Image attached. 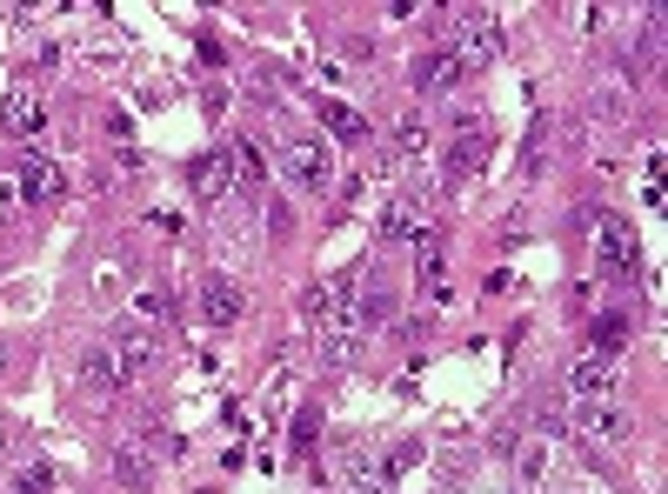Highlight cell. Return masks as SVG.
<instances>
[{
    "mask_svg": "<svg viewBox=\"0 0 668 494\" xmlns=\"http://www.w3.org/2000/svg\"><path fill=\"white\" fill-rule=\"evenodd\" d=\"M141 314H175V294H167V288H147V294H141Z\"/></svg>",
    "mask_w": 668,
    "mask_h": 494,
    "instance_id": "7402d4cb",
    "label": "cell"
},
{
    "mask_svg": "<svg viewBox=\"0 0 668 494\" xmlns=\"http://www.w3.org/2000/svg\"><path fill=\"white\" fill-rule=\"evenodd\" d=\"M0 127H8L14 141H34V134L47 127V108H41V94H34V88H14L8 101H0Z\"/></svg>",
    "mask_w": 668,
    "mask_h": 494,
    "instance_id": "52a82bcc",
    "label": "cell"
},
{
    "mask_svg": "<svg viewBox=\"0 0 668 494\" xmlns=\"http://www.w3.org/2000/svg\"><path fill=\"white\" fill-rule=\"evenodd\" d=\"M394 147H401V154H422V147H428V134H422V121H414V114L394 127Z\"/></svg>",
    "mask_w": 668,
    "mask_h": 494,
    "instance_id": "ffe728a7",
    "label": "cell"
},
{
    "mask_svg": "<svg viewBox=\"0 0 668 494\" xmlns=\"http://www.w3.org/2000/svg\"><path fill=\"white\" fill-rule=\"evenodd\" d=\"M442 27L455 34V67H461V74H481V67L501 54V21H494V14H448Z\"/></svg>",
    "mask_w": 668,
    "mask_h": 494,
    "instance_id": "7a4b0ae2",
    "label": "cell"
},
{
    "mask_svg": "<svg viewBox=\"0 0 668 494\" xmlns=\"http://www.w3.org/2000/svg\"><path fill=\"white\" fill-rule=\"evenodd\" d=\"M114 474H121L127 487H147V461H141L134 448H114Z\"/></svg>",
    "mask_w": 668,
    "mask_h": 494,
    "instance_id": "d6986e66",
    "label": "cell"
},
{
    "mask_svg": "<svg viewBox=\"0 0 668 494\" xmlns=\"http://www.w3.org/2000/svg\"><path fill=\"white\" fill-rule=\"evenodd\" d=\"M568 394H575V401H615V368L581 355V361H575V374H568Z\"/></svg>",
    "mask_w": 668,
    "mask_h": 494,
    "instance_id": "30bf717a",
    "label": "cell"
},
{
    "mask_svg": "<svg viewBox=\"0 0 668 494\" xmlns=\"http://www.w3.org/2000/svg\"><path fill=\"white\" fill-rule=\"evenodd\" d=\"M455 80H461L455 54H422V60H414V88H422V94H448Z\"/></svg>",
    "mask_w": 668,
    "mask_h": 494,
    "instance_id": "4fadbf2b",
    "label": "cell"
},
{
    "mask_svg": "<svg viewBox=\"0 0 668 494\" xmlns=\"http://www.w3.org/2000/svg\"><path fill=\"white\" fill-rule=\"evenodd\" d=\"M314 355H321V368H348L361 355V327H321Z\"/></svg>",
    "mask_w": 668,
    "mask_h": 494,
    "instance_id": "7c38bea8",
    "label": "cell"
},
{
    "mask_svg": "<svg viewBox=\"0 0 668 494\" xmlns=\"http://www.w3.org/2000/svg\"><path fill=\"white\" fill-rule=\"evenodd\" d=\"M321 121H327V134H334V141H361V134H368V121H361L355 108H342V101H327V108H321Z\"/></svg>",
    "mask_w": 668,
    "mask_h": 494,
    "instance_id": "e0dca14e",
    "label": "cell"
},
{
    "mask_svg": "<svg viewBox=\"0 0 668 494\" xmlns=\"http://www.w3.org/2000/svg\"><path fill=\"white\" fill-rule=\"evenodd\" d=\"M575 435L589 448H622L635 435V415L622 401H575Z\"/></svg>",
    "mask_w": 668,
    "mask_h": 494,
    "instance_id": "3957f363",
    "label": "cell"
},
{
    "mask_svg": "<svg viewBox=\"0 0 668 494\" xmlns=\"http://www.w3.org/2000/svg\"><path fill=\"white\" fill-rule=\"evenodd\" d=\"M488 147H494V141H488V121H481V114H461V121H455V154H448V175H475L481 160H488Z\"/></svg>",
    "mask_w": 668,
    "mask_h": 494,
    "instance_id": "8992f818",
    "label": "cell"
},
{
    "mask_svg": "<svg viewBox=\"0 0 668 494\" xmlns=\"http://www.w3.org/2000/svg\"><path fill=\"white\" fill-rule=\"evenodd\" d=\"M595 247H602V268L609 274H642V247H635V227L622 214H602L595 221Z\"/></svg>",
    "mask_w": 668,
    "mask_h": 494,
    "instance_id": "277c9868",
    "label": "cell"
},
{
    "mask_svg": "<svg viewBox=\"0 0 668 494\" xmlns=\"http://www.w3.org/2000/svg\"><path fill=\"white\" fill-rule=\"evenodd\" d=\"M60 168H54V160H27V168H21V201H60Z\"/></svg>",
    "mask_w": 668,
    "mask_h": 494,
    "instance_id": "9a60e30c",
    "label": "cell"
},
{
    "mask_svg": "<svg viewBox=\"0 0 668 494\" xmlns=\"http://www.w3.org/2000/svg\"><path fill=\"white\" fill-rule=\"evenodd\" d=\"M281 168H288V181H294V188H308V194H321V188L334 181V160H327V147H321V141H294V147L281 154Z\"/></svg>",
    "mask_w": 668,
    "mask_h": 494,
    "instance_id": "5b68a950",
    "label": "cell"
},
{
    "mask_svg": "<svg viewBox=\"0 0 668 494\" xmlns=\"http://www.w3.org/2000/svg\"><path fill=\"white\" fill-rule=\"evenodd\" d=\"M80 388H88V394H101V401H114V394L127 388V374H121L114 348H88V355H80Z\"/></svg>",
    "mask_w": 668,
    "mask_h": 494,
    "instance_id": "ba28073f",
    "label": "cell"
},
{
    "mask_svg": "<svg viewBox=\"0 0 668 494\" xmlns=\"http://www.w3.org/2000/svg\"><path fill=\"white\" fill-rule=\"evenodd\" d=\"M542 468H548V454H542V448H528V454H522V481H542Z\"/></svg>",
    "mask_w": 668,
    "mask_h": 494,
    "instance_id": "603a6c76",
    "label": "cell"
},
{
    "mask_svg": "<svg viewBox=\"0 0 668 494\" xmlns=\"http://www.w3.org/2000/svg\"><path fill=\"white\" fill-rule=\"evenodd\" d=\"M595 348H602V355H622V348H628V321H622V314H602V321H595Z\"/></svg>",
    "mask_w": 668,
    "mask_h": 494,
    "instance_id": "ac0fdd59",
    "label": "cell"
},
{
    "mask_svg": "<svg viewBox=\"0 0 668 494\" xmlns=\"http://www.w3.org/2000/svg\"><path fill=\"white\" fill-rule=\"evenodd\" d=\"M301 307H308L314 327H368V321L388 314V301L381 294H361L355 281H321V288H308Z\"/></svg>",
    "mask_w": 668,
    "mask_h": 494,
    "instance_id": "6da1fadb",
    "label": "cell"
},
{
    "mask_svg": "<svg viewBox=\"0 0 668 494\" xmlns=\"http://www.w3.org/2000/svg\"><path fill=\"white\" fill-rule=\"evenodd\" d=\"M201 314H208L214 327L241 321V288H234V281H208V288H201Z\"/></svg>",
    "mask_w": 668,
    "mask_h": 494,
    "instance_id": "2e32d148",
    "label": "cell"
},
{
    "mask_svg": "<svg viewBox=\"0 0 668 494\" xmlns=\"http://www.w3.org/2000/svg\"><path fill=\"white\" fill-rule=\"evenodd\" d=\"M188 188H194L201 201H221V194L234 188V160H227V154H201L194 168H188Z\"/></svg>",
    "mask_w": 668,
    "mask_h": 494,
    "instance_id": "8fae6325",
    "label": "cell"
},
{
    "mask_svg": "<svg viewBox=\"0 0 668 494\" xmlns=\"http://www.w3.org/2000/svg\"><path fill=\"white\" fill-rule=\"evenodd\" d=\"M422 234H428V214L414 207V201H394L381 214V240H422Z\"/></svg>",
    "mask_w": 668,
    "mask_h": 494,
    "instance_id": "5bb4252c",
    "label": "cell"
},
{
    "mask_svg": "<svg viewBox=\"0 0 668 494\" xmlns=\"http://www.w3.org/2000/svg\"><path fill=\"white\" fill-rule=\"evenodd\" d=\"M108 348H114V361H121V374H127V381L154 374V355H160V348H154V335H147V327H121V335H114Z\"/></svg>",
    "mask_w": 668,
    "mask_h": 494,
    "instance_id": "9c48e42d",
    "label": "cell"
},
{
    "mask_svg": "<svg viewBox=\"0 0 668 494\" xmlns=\"http://www.w3.org/2000/svg\"><path fill=\"white\" fill-rule=\"evenodd\" d=\"M0 448H8V428H0Z\"/></svg>",
    "mask_w": 668,
    "mask_h": 494,
    "instance_id": "cb8c5ba5",
    "label": "cell"
},
{
    "mask_svg": "<svg viewBox=\"0 0 668 494\" xmlns=\"http://www.w3.org/2000/svg\"><path fill=\"white\" fill-rule=\"evenodd\" d=\"M0 368H8V348H0Z\"/></svg>",
    "mask_w": 668,
    "mask_h": 494,
    "instance_id": "d4e9b609",
    "label": "cell"
},
{
    "mask_svg": "<svg viewBox=\"0 0 668 494\" xmlns=\"http://www.w3.org/2000/svg\"><path fill=\"white\" fill-rule=\"evenodd\" d=\"M14 494H54V474H47V468H27V474L14 481Z\"/></svg>",
    "mask_w": 668,
    "mask_h": 494,
    "instance_id": "44dd1931",
    "label": "cell"
}]
</instances>
